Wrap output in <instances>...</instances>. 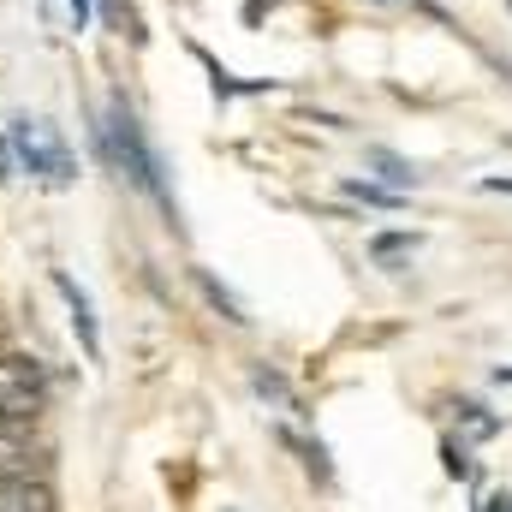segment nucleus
I'll list each match as a JSON object with an SVG mask.
<instances>
[{"mask_svg":"<svg viewBox=\"0 0 512 512\" xmlns=\"http://www.w3.org/2000/svg\"><path fill=\"white\" fill-rule=\"evenodd\" d=\"M42 393H48V382L30 358H0V411L30 417V411H42Z\"/></svg>","mask_w":512,"mask_h":512,"instance_id":"nucleus-3","label":"nucleus"},{"mask_svg":"<svg viewBox=\"0 0 512 512\" xmlns=\"http://www.w3.org/2000/svg\"><path fill=\"white\" fill-rule=\"evenodd\" d=\"M102 149H108V161L120 167V179H131L143 197H155V203L167 209V221H179V203H173V191H167V179H161V155H155V143L143 137V120L131 114L120 96H114L108 114H102Z\"/></svg>","mask_w":512,"mask_h":512,"instance_id":"nucleus-1","label":"nucleus"},{"mask_svg":"<svg viewBox=\"0 0 512 512\" xmlns=\"http://www.w3.org/2000/svg\"><path fill=\"white\" fill-rule=\"evenodd\" d=\"M6 477H42V459H36V441H24L18 429L0 435V483Z\"/></svg>","mask_w":512,"mask_h":512,"instance_id":"nucleus-6","label":"nucleus"},{"mask_svg":"<svg viewBox=\"0 0 512 512\" xmlns=\"http://www.w3.org/2000/svg\"><path fill=\"white\" fill-rule=\"evenodd\" d=\"M12 149H18L24 173L42 179V185H72V179H78V155L66 149V137L48 126V120L18 114V120H12Z\"/></svg>","mask_w":512,"mask_h":512,"instance_id":"nucleus-2","label":"nucleus"},{"mask_svg":"<svg viewBox=\"0 0 512 512\" xmlns=\"http://www.w3.org/2000/svg\"><path fill=\"white\" fill-rule=\"evenodd\" d=\"M0 512H54V495L42 489V477H6L0 483Z\"/></svg>","mask_w":512,"mask_h":512,"instance_id":"nucleus-5","label":"nucleus"},{"mask_svg":"<svg viewBox=\"0 0 512 512\" xmlns=\"http://www.w3.org/2000/svg\"><path fill=\"white\" fill-rule=\"evenodd\" d=\"M370 161L382 167V179H387V185H417V167H405L399 155H387V149H370Z\"/></svg>","mask_w":512,"mask_h":512,"instance_id":"nucleus-7","label":"nucleus"},{"mask_svg":"<svg viewBox=\"0 0 512 512\" xmlns=\"http://www.w3.org/2000/svg\"><path fill=\"white\" fill-rule=\"evenodd\" d=\"M54 286H60V298H66V310H72V328H78V340H84V352L90 358H102V328H96V310H90V292L72 280V274H54Z\"/></svg>","mask_w":512,"mask_h":512,"instance_id":"nucleus-4","label":"nucleus"},{"mask_svg":"<svg viewBox=\"0 0 512 512\" xmlns=\"http://www.w3.org/2000/svg\"><path fill=\"white\" fill-rule=\"evenodd\" d=\"M197 280H203V292H209V304H215V310H221V316H227V322H251V316H245V310H239V298H233V292H227V286H215V280H209V274H197Z\"/></svg>","mask_w":512,"mask_h":512,"instance_id":"nucleus-8","label":"nucleus"},{"mask_svg":"<svg viewBox=\"0 0 512 512\" xmlns=\"http://www.w3.org/2000/svg\"><path fill=\"white\" fill-rule=\"evenodd\" d=\"M90 24V0H72V30H84Z\"/></svg>","mask_w":512,"mask_h":512,"instance_id":"nucleus-9","label":"nucleus"}]
</instances>
